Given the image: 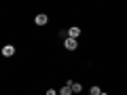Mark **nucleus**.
Here are the masks:
<instances>
[{
	"mask_svg": "<svg viewBox=\"0 0 127 95\" xmlns=\"http://www.w3.org/2000/svg\"><path fill=\"white\" fill-rule=\"evenodd\" d=\"M45 95H59V91H55V89H47Z\"/></svg>",
	"mask_w": 127,
	"mask_h": 95,
	"instance_id": "6e6552de",
	"label": "nucleus"
},
{
	"mask_svg": "<svg viewBox=\"0 0 127 95\" xmlns=\"http://www.w3.org/2000/svg\"><path fill=\"white\" fill-rule=\"evenodd\" d=\"M59 95H74V93H72V87H68V85H64L62 89H59Z\"/></svg>",
	"mask_w": 127,
	"mask_h": 95,
	"instance_id": "423d86ee",
	"label": "nucleus"
},
{
	"mask_svg": "<svg viewBox=\"0 0 127 95\" xmlns=\"http://www.w3.org/2000/svg\"><path fill=\"white\" fill-rule=\"evenodd\" d=\"M89 95H102V89H100L97 85H93V87L89 89Z\"/></svg>",
	"mask_w": 127,
	"mask_h": 95,
	"instance_id": "0eeeda50",
	"label": "nucleus"
},
{
	"mask_svg": "<svg viewBox=\"0 0 127 95\" xmlns=\"http://www.w3.org/2000/svg\"><path fill=\"white\" fill-rule=\"evenodd\" d=\"M15 51H17V49H15L13 45H4V47H2V57H13Z\"/></svg>",
	"mask_w": 127,
	"mask_h": 95,
	"instance_id": "20e7f679",
	"label": "nucleus"
},
{
	"mask_svg": "<svg viewBox=\"0 0 127 95\" xmlns=\"http://www.w3.org/2000/svg\"><path fill=\"white\" fill-rule=\"evenodd\" d=\"M102 95H108V93H106V91H102Z\"/></svg>",
	"mask_w": 127,
	"mask_h": 95,
	"instance_id": "1a4fd4ad",
	"label": "nucleus"
},
{
	"mask_svg": "<svg viewBox=\"0 0 127 95\" xmlns=\"http://www.w3.org/2000/svg\"><path fill=\"white\" fill-rule=\"evenodd\" d=\"M66 85H68V87H72V93H74V95H78V93L83 91V85H81V82H72V80H66Z\"/></svg>",
	"mask_w": 127,
	"mask_h": 95,
	"instance_id": "39448f33",
	"label": "nucleus"
},
{
	"mask_svg": "<svg viewBox=\"0 0 127 95\" xmlns=\"http://www.w3.org/2000/svg\"><path fill=\"white\" fill-rule=\"evenodd\" d=\"M34 23H36L38 27H42V25H47V23H49V17H47L45 13H38L36 17H34Z\"/></svg>",
	"mask_w": 127,
	"mask_h": 95,
	"instance_id": "7ed1b4c3",
	"label": "nucleus"
},
{
	"mask_svg": "<svg viewBox=\"0 0 127 95\" xmlns=\"http://www.w3.org/2000/svg\"><path fill=\"white\" fill-rule=\"evenodd\" d=\"M81 34H83V30H81L78 25H70V27H68V38H74V40H76Z\"/></svg>",
	"mask_w": 127,
	"mask_h": 95,
	"instance_id": "f03ea898",
	"label": "nucleus"
},
{
	"mask_svg": "<svg viewBox=\"0 0 127 95\" xmlns=\"http://www.w3.org/2000/svg\"><path fill=\"white\" fill-rule=\"evenodd\" d=\"M64 49H66V51H76L78 49V40H74V38H66V40H64Z\"/></svg>",
	"mask_w": 127,
	"mask_h": 95,
	"instance_id": "f257e3e1",
	"label": "nucleus"
}]
</instances>
